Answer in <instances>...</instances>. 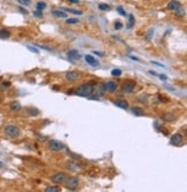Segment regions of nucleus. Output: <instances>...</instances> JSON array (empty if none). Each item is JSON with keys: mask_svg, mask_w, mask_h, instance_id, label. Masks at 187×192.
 Here are the masks:
<instances>
[{"mask_svg": "<svg viewBox=\"0 0 187 192\" xmlns=\"http://www.w3.org/2000/svg\"><path fill=\"white\" fill-rule=\"evenodd\" d=\"M92 89L94 86L89 84V83H83L80 86H77L75 90V95L80 97H86V98H89L92 95Z\"/></svg>", "mask_w": 187, "mask_h": 192, "instance_id": "1", "label": "nucleus"}, {"mask_svg": "<svg viewBox=\"0 0 187 192\" xmlns=\"http://www.w3.org/2000/svg\"><path fill=\"white\" fill-rule=\"evenodd\" d=\"M5 134L8 137H10V138H17V137L20 136L21 131H20V129L17 128L16 126H12L10 124V126H7L5 128Z\"/></svg>", "mask_w": 187, "mask_h": 192, "instance_id": "2", "label": "nucleus"}, {"mask_svg": "<svg viewBox=\"0 0 187 192\" xmlns=\"http://www.w3.org/2000/svg\"><path fill=\"white\" fill-rule=\"evenodd\" d=\"M65 186L67 190H71L74 191L77 189L79 186V178L77 177H71V178H67L65 181Z\"/></svg>", "mask_w": 187, "mask_h": 192, "instance_id": "3", "label": "nucleus"}, {"mask_svg": "<svg viewBox=\"0 0 187 192\" xmlns=\"http://www.w3.org/2000/svg\"><path fill=\"white\" fill-rule=\"evenodd\" d=\"M67 178L68 177H67L65 173H58V174L52 176V182H54L56 184H63V183H65V181Z\"/></svg>", "mask_w": 187, "mask_h": 192, "instance_id": "4", "label": "nucleus"}, {"mask_svg": "<svg viewBox=\"0 0 187 192\" xmlns=\"http://www.w3.org/2000/svg\"><path fill=\"white\" fill-rule=\"evenodd\" d=\"M49 148L54 151V152H58V151H61L64 148V144L59 140H51L49 143Z\"/></svg>", "mask_w": 187, "mask_h": 192, "instance_id": "5", "label": "nucleus"}, {"mask_svg": "<svg viewBox=\"0 0 187 192\" xmlns=\"http://www.w3.org/2000/svg\"><path fill=\"white\" fill-rule=\"evenodd\" d=\"M134 89H135V83L132 80H127L122 84V91L125 93H132L134 91Z\"/></svg>", "mask_w": 187, "mask_h": 192, "instance_id": "6", "label": "nucleus"}, {"mask_svg": "<svg viewBox=\"0 0 187 192\" xmlns=\"http://www.w3.org/2000/svg\"><path fill=\"white\" fill-rule=\"evenodd\" d=\"M104 88H105V91L110 92V93H113L114 91L117 90V88H118V84L115 82H113V80H109V82H106L105 84H104Z\"/></svg>", "mask_w": 187, "mask_h": 192, "instance_id": "7", "label": "nucleus"}, {"mask_svg": "<svg viewBox=\"0 0 187 192\" xmlns=\"http://www.w3.org/2000/svg\"><path fill=\"white\" fill-rule=\"evenodd\" d=\"M80 72H68L66 74V80L67 82H75L80 78Z\"/></svg>", "mask_w": 187, "mask_h": 192, "instance_id": "8", "label": "nucleus"}, {"mask_svg": "<svg viewBox=\"0 0 187 192\" xmlns=\"http://www.w3.org/2000/svg\"><path fill=\"white\" fill-rule=\"evenodd\" d=\"M183 142H184V137L180 134H174L171 137V144L172 145H181Z\"/></svg>", "mask_w": 187, "mask_h": 192, "instance_id": "9", "label": "nucleus"}, {"mask_svg": "<svg viewBox=\"0 0 187 192\" xmlns=\"http://www.w3.org/2000/svg\"><path fill=\"white\" fill-rule=\"evenodd\" d=\"M92 93H95L96 96L102 97L105 93V88H104V84H98L95 88L92 89Z\"/></svg>", "mask_w": 187, "mask_h": 192, "instance_id": "10", "label": "nucleus"}, {"mask_svg": "<svg viewBox=\"0 0 187 192\" xmlns=\"http://www.w3.org/2000/svg\"><path fill=\"white\" fill-rule=\"evenodd\" d=\"M181 7V4L179 2L178 0H172L169 2V5H168V9H170V10H176V9H178V8Z\"/></svg>", "mask_w": 187, "mask_h": 192, "instance_id": "11", "label": "nucleus"}, {"mask_svg": "<svg viewBox=\"0 0 187 192\" xmlns=\"http://www.w3.org/2000/svg\"><path fill=\"white\" fill-rule=\"evenodd\" d=\"M86 61H87V64H89L90 66H92V67H97V66H99L98 60H96L94 56H91V55H86Z\"/></svg>", "mask_w": 187, "mask_h": 192, "instance_id": "12", "label": "nucleus"}, {"mask_svg": "<svg viewBox=\"0 0 187 192\" xmlns=\"http://www.w3.org/2000/svg\"><path fill=\"white\" fill-rule=\"evenodd\" d=\"M67 56L71 59V60H79L81 55H80V53L77 52V51H75V49H72V51H69L68 53H67Z\"/></svg>", "mask_w": 187, "mask_h": 192, "instance_id": "13", "label": "nucleus"}, {"mask_svg": "<svg viewBox=\"0 0 187 192\" xmlns=\"http://www.w3.org/2000/svg\"><path fill=\"white\" fill-rule=\"evenodd\" d=\"M114 105L118 106V107H120V108H122V109H127L128 108V103L126 100H115L114 101Z\"/></svg>", "mask_w": 187, "mask_h": 192, "instance_id": "14", "label": "nucleus"}, {"mask_svg": "<svg viewBox=\"0 0 187 192\" xmlns=\"http://www.w3.org/2000/svg\"><path fill=\"white\" fill-rule=\"evenodd\" d=\"M9 108L12 111H14V112H17V111L21 109V104L19 101H13V103H10V105H9Z\"/></svg>", "mask_w": 187, "mask_h": 192, "instance_id": "15", "label": "nucleus"}, {"mask_svg": "<svg viewBox=\"0 0 187 192\" xmlns=\"http://www.w3.org/2000/svg\"><path fill=\"white\" fill-rule=\"evenodd\" d=\"M132 112H133L134 115H136V116H143L145 115V111L142 108H140V107H133L132 108Z\"/></svg>", "mask_w": 187, "mask_h": 192, "instance_id": "16", "label": "nucleus"}, {"mask_svg": "<svg viewBox=\"0 0 187 192\" xmlns=\"http://www.w3.org/2000/svg\"><path fill=\"white\" fill-rule=\"evenodd\" d=\"M10 37V32L6 29H1L0 30V39H7Z\"/></svg>", "mask_w": 187, "mask_h": 192, "instance_id": "17", "label": "nucleus"}, {"mask_svg": "<svg viewBox=\"0 0 187 192\" xmlns=\"http://www.w3.org/2000/svg\"><path fill=\"white\" fill-rule=\"evenodd\" d=\"M27 112H28V115H31V116H36V115L39 114V111L36 109V108H34V107H28L27 108Z\"/></svg>", "mask_w": 187, "mask_h": 192, "instance_id": "18", "label": "nucleus"}, {"mask_svg": "<svg viewBox=\"0 0 187 192\" xmlns=\"http://www.w3.org/2000/svg\"><path fill=\"white\" fill-rule=\"evenodd\" d=\"M63 10L68 12V13H72V14H75V15H81L82 14V12L76 10V9H72V8H63Z\"/></svg>", "mask_w": 187, "mask_h": 192, "instance_id": "19", "label": "nucleus"}, {"mask_svg": "<svg viewBox=\"0 0 187 192\" xmlns=\"http://www.w3.org/2000/svg\"><path fill=\"white\" fill-rule=\"evenodd\" d=\"M52 14H54L58 17H66L67 16V14L64 10H52Z\"/></svg>", "mask_w": 187, "mask_h": 192, "instance_id": "20", "label": "nucleus"}, {"mask_svg": "<svg viewBox=\"0 0 187 192\" xmlns=\"http://www.w3.org/2000/svg\"><path fill=\"white\" fill-rule=\"evenodd\" d=\"M174 15L177 16V17H183V16L185 15V10H184L181 7L178 8V9L174 10Z\"/></svg>", "mask_w": 187, "mask_h": 192, "instance_id": "21", "label": "nucleus"}, {"mask_svg": "<svg viewBox=\"0 0 187 192\" xmlns=\"http://www.w3.org/2000/svg\"><path fill=\"white\" fill-rule=\"evenodd\" d=\"M128 18H130V21H128V24H127V28H128V29H132L133 25H134V23H135V20H134V16L132 15V14L128 15Z\"/></svg>", "mask_w": 187, "mask_h": 192, "instance_id": "22", "label": "nucleus"}, {"mask_svg": "<svg viewBox=\"0 0 187 192\" xmlns=\"http://www.w3.org/2000/svg\"><path fill=\"white\" fill-rule=\"evenodd\" d=\"M36 8H37V10H43V9L46 8V4L43 2V1H39V2L36 5Z\"/></svg>", "mask_w": 187, "mask_h": 192, "instance_id": "23", "label": "nucleus"}, {"mask_svg": "<svg viewBox=\"0 0 187 192\" xmlns=\"http://www.w3.org/2000/svg\"><path fill=\"white\" fill-rule=\"evenodd\" d=\"M59 188L58 186H48L45 189V192H59Z\"/></svg>", "mask_w": 187, "mask_h": 192, "instance_id": "24", "label": "nucleus"}, {"mask_svg": "<svg viewBox=\"0 0 187 192\" xmlns=\"http://www.w3.org/2000/svg\"><path fill=\"white\" fill-rule=\"evenodd\" d=\"M98 8H99L101 10H109L111 7H110L109 5H106V4H99V5H98Z\"/></svg>", "mask_w": 187, "mask_h": 192, "instance_id": "25", "label": "nucleus"}, {"mask_svg": "<svg viewBox=\"0 0 187 192\" xmlns=\"http://www.w3.org/2000/svg\"><path fill=\"white\" fill-rule=\"evenodd\" d=\"M21 5H23V6H30L31 5V1L30 0H17Z\"/></svg>", "mask_w": 187, "mask_h": 192, "instance_id": "26", "label": "nucleus"}, {"mask_svg": "<svg viewBox=\"0 0 187 192\" xmlns=\"http://www.w3.org/2000/svg\"><path fill=\"white\" fill-rule=\"evenodd\" d=\"M66 23L67 24H76V23H79V20H77V18H68V20L66 21Z\"/></svg>", "mask_w": 187, "mask_h": 192, "instance_id": "27", "label": "nucleus"}, {"mask_svg": "<svg viewBox=\"0 0 187 192\" xmlns=\"http://www.w3.org/2000/svg\"><path fill=\"white\" fill-rule=\"evenodd\" d=\"M111 74H112V76H120L121 75V70L120 69H113L111 72Z\"/></svg>", "mask_w": 187, "mask_h": 192, "instance_id": "28", "label": "nucleus"}, {"mask_svg": "<svg viewBox=\"0 0 187 192\" xmlns=\"http://www.w3.org/2000/svg\"><path fill=\"white\" fill-rule=\"evenodd\" d=\"M117 12L120 14V15H122V16H126V12L122 9V7L121 6H119V7H117Z\"/></svg>", "mask_w": 187, "mask_h": 192, "instance_id": "29", "label": "nucleus"}, {"mask_svg": "<svg viewBox=\"0 0 187 192\" xmlns=\"http://www.w3.org/2000/svg\"><path fill=\"white\" fill-rule=\"evenodd\" d=\"M114 28H115L117 30H120V29L122 28V23L121 22H119V21H117V22L114 23Z\"/></svg>", "mask_w": 187, "mask_h": 192, "instance_id": "30", "label": "nucleus"}, {"mask_svg": "<svg viewBox=\"0 0 187 192\" xmlns=\"http://www.w3.org/2000/svg\"><path fill=\"white\" fill-rule=\"evenodd\" d=\"M34 15L37 16V17H42L43 14H42V10H36V12H34Z\"/></svg>", "mask_w": 187, "mask_h": 192, "instance_id": "31", "label": "nucleus"}, {"mask_svg": "<svg viewBox=\"0 0 187 192\" xmlns=\"http://www.w3.org/2000/svg\"><path fill=\"white\" fill-rule=\"evenodd\" d=\"M28 48H29V49H30L31 52H34V53H38V52H39V51H38L37 48H36V47H33V46H28Z\"/></svg>", "mask_w": 187, "mask_h": 192, "instance_id": "32", "label": "nucleus"}, {"mask_svg": "<svg viewBox=\"0 0 187 192\" xmlns=\"http://www.w3.org/2000/svg\"><path fill=\"white\" fill-rule=\"evenodd\" d=\"M69 2H73V4H79L80 2V0H68Z\"/></svg>", "mask_w": 187, "mask_h": 192, "instance_id": "33", "label": "nucleus"}, {"mask_svg": "<svg viewBox=\"0 0 187 192\" xmlns=\"http://www.w3.org/2000/svg\"><path fill=\"white\" fill-rule=\"evenodd\" d=\"M20 10H21V12H22V13H25V14H28V12H27V10H25V8L20 7Z\"/></svg>", "mask_w": 187, "mask_h": 192, "instance_id": "34", "label": "nucleus"}, {"mask_svg": "<svg viewBox=\"0 0 187 192\" xmlns=\"http://www.w3.org/2000/svg\"><path fill=\"white\" fill-rule=\"evenodd\" d=\"M159 77H161V80H166V76H165V75H161Z\"/></svg>", "mask_w": 187, "mask_h": 192, "instance_id": "35", "label": "nucleus"}, {"mask_svg": "<svg viewBox=\"0 0 187 192\" xmlns=\"http://www.w3.org/2000/svg\"><path fill=\"white\" fill-rule=\"evenodd\" d=\"M130 59H132V60H134V61H139L138 59H136V58H134V56H130Z\"/></svg>", "mask_w": 187, "mask_h": 192, "instance_id": "36", "label": "nucleus"}]
</instances>
